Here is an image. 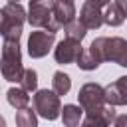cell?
I'll return each instance as SVG.
<instances>
[{
	"label": "cell",
	"instance_id": "obj_13",
	"mask_svg": "<svg viewBox=\"0 0 127 127\" xmlns=\"http://www.w3.org/2000/svg\"><path fill=\"white\" fill-rule=\"evenodd\" d=\"M28 93H30V91H26L22 85H20V87H10V89L6 91V99H8V103H10L12 107L24 109V107L30 105V95H28Z\"/></svg>",
	"mask_w": 127,
	"mask_h": 127
},
{
	"label": "cell",
	"instance_id": "obj_9",
	"mask_svg": "<svg viewBox=\"0 0 127 127\" xmlns=\"http://www.w3.org/2000/svg\"><path fill=\"white\" fill-rule=\"evenodd\" d=\"M79 22L87 28V30H97L101 28V24L105 22L103 20V12H101V6L91 2V0H85L81 10H79Z\"/></svg>",
	"mask_w": 127,
	"mask_h": 127
},
{
	"label": "cell",
	"instance_id": "obj_16",
	"mask_svg": "<svg viewBox=\"0 0 127 127\" xmlns=\"http://www.w3.org/2000/svg\"><path fill=\"white\" fill-rule=\"evenodd\" d=\"M36 109L32 111L30 107L24 109H16V125L18 127H36L38 125V117H36Z\"/></svg>",
	"mask_w": 127,
	"mask_h": 127
},
{
	"label": "cell",
	"instance_id": "obj_14",
	"mask_svg": "<svg viewBox=\"0 0 127 127\" xmlns=\"http://www.w3.org/2000/svg\"><path fill=\"white\" fill-rule=\"evenodd\" d=\"M103 20H105V24H107V26L117 28V26H121V24L125 22V14H123V10L113 2V4H107V6H105Z\"/></svg>",
	"mask_w": 127,
	"mask_h": 127
},
{
	"label": "cell",
	"instance_id": "obj_18",
	"mask_svg": "<svg viewBox=\"0 0 127 127\" xmlns=\"http://www.w3.org/2000/svg\"><path fill=\"white\" fill-rule=\"evenodd\" d=\"M64 32H65V38H73V40H79L81 42L85 38V34H87V28L79 20H73L67 26H64Z\"/></svg>",
	"mask_w": 127,
	"mask_h": 127
},
{
	"label": "cell",
	"instance_id": "obj_24",
	"mask_svg": "<svg viewBox=\"0 0 127 127\" xmlns=\"http://www.w3.org/2000/svg\"><path fill=\"white\" fill-rule=\"evenodd\" d=\"M91 2H95V4H99L101 8H105L107 4H111V0H91Z\"/></svg>",
	"mask_w": 127,
	"mask_h": 127
},
{
	"label": "cell",
	"instance_id": "obj_23",
	"mask_svg": "<svg viewBox=\"0 0 127 127\" xmlns=\"http://www.w3.org/2000/svg\"><path fill=\"white\" fill-rule=\"evenodd\" d=\"M115 4L123 10V14H125V18H127V0H115Z\"/></svg>",
	"mask_w": 127,
	"mask_h": 127
},
{
	"label": "cell",
	"instance_id": "obj_20",
	"mask_svg": "<svg viewBox=\"0 0 127 127\" xmlns=\"http://www.w3.org/2000/svg\"><path fill=\"white\" fill-rule=\"evenodd\" d=\"M20 85H22L26 91H36V89H38V73H36V69L26 67V69H24V75H22V79H20Z\"/></svg>",
	"mask_w": 127,
	"mask_h": 127
},
{
	"label": "cell",
	"instance_id": "obj_2",
	"mask_svg": "<svg viewBox=\"0 0 127 127\" xmlns=\"http://www.w3.org/2000/svg\"><path fill=\"white\" fill-rule=\"evenodd\" d=\"M20 40H4L2 44V77L6 81H18L24 75Z\"/></svg>",
	"mask_w": 127,
	"mask_h": 127
},
{
	"label": "cell",
	"instance_id": "obj_3",
	"mask_svg": "<svg viewBox=\"0 0 127 127\" xmlns=\"http://www.w3.org/2000/svg\"><path fill=\"white\" fill-rule=\"evenodd\" d=\"M56 0H30L28 6V24L34 28H44L50 32H58L60 24L54 18Z\"/></svg>",
	"mask_w": 127,
	"mask_h": 127
},
{
	"label": "cell",
	"instance_id": "obj_7",
	"mask_svg": "<svg viewBox=\"0 0 127 127\" xmlns=\"http://www.w3.org/2000/svg\"><path fill=\"white\" fill-rule=\"evenodd\" d=\"M83 48H81V42L79 40H73V38H65L62 40L56 48H54V60L58 64H75L77 58L81 56Z\"/></svg>",
	"mask_w": 127,
	"mask_h": 127
},
{
	"label": "cell",
	"instance_id": "obj_19",
	"mask_svg": "<svg viewBox=\"0 0 127 127\" xmlns=\"http://www.w3.org/2000/svg\"><path fill=\"white\" fill-rule=\"evenodd\" d=\"M105 101L109 103V105H125L123 103V95H121V89H119V85H117V81H113V83H109V85H105Z\"/></svg>",
	"mask_w": 127,
	"mask_h": 127
},
{
	"label": "cell",
	"instance_id": "obj_22",
	"mask_svg": "<svg viewBox=\"0 0 127 127\" xmlns=\"http://www.w3.org/2000/svg\"><path fill=\"white\" fill-rule=\"evenodd\" d=\"M113 125H117V127H127V115H117L115 121H113Z\"/></svg>",
	"mask_w": 127,
	"mask_h": 127
},
{
	"label": "cell",
	"instance_id": "obj_10",
	"mask_svg": "<svg viewBox=\"0 0 127 127\" xmlns=\"http://www.w3.org/2000/svg\"><path fill=\"white\" fill-rule=\"evenodd\" d=\"M115 105H109V103H105L103 107H99V109H95V111H91V113H85V117H83V125L85 127H105V125H111L113 121H115Z\"/></svg>",
	"mask_w": 127,
	"mask_h": 127
},
{
	"label": "cell",
	"instance_id": "obj_6",
	"mask_svg": "<svg viewBox=\"0 0 127 127\" xmlns=\"http://www.w3.org/2000/svg\"><path fill=\"white\" fill-rule=\"evenodd\" d=\"M54 44H56V32L38 28L28 38V56L34 60H40V58L48 56V52L54 48Z\"/></svg>",
	"mask_w": 127,
	"mask_h": 127
},
{
	"label": "cell",
	"instance_id": "obj_5",
	"mask_svg": "<svg viewBox=\"0 0 127 127\" xmlns=\"http://www.w3.org/2000/svg\"><path fill=\"white\" fill-rule=\"evenodd\" d=\"M77 99H79V105L83 107L85 113H91L99 107H103L107 101H105V87H101L99 83H83L77 91Z\"/></svg>",
	"mask_w": 127,
	"mask_h": 127
},
{
	"label": "cell",
	"instance_id": "obj_21",
	"mask_svg": "<svg viewBox=\"0 0 127 127\" xmlns=\"http://www.w3.org/2000/svg\"><path fill=\"white\" fill-rule=\"evenodd\" d=\"M117 85H119V89H121V95H123V103L127 105V75H121V77L117 79Z\"/></svg>",
	"mask_w": 127,
	"mask_h": 127
},
{
	"label": "cell",
	"instance_id": "obj_12",
	"mask_svg": "<svg viewBox=\"0 0 127 127\" xmlns=\"http://www.w3.org/2000/svg\"><path fill=\"white\" fill-rule=\"evenodd\" d=\"M83 107L81 105H73V103H67L62 107V121L65 127H75L83 121Z\"/></svg>",
	"mask_w": 127,
	"mask_h": 127
},
{
	"label": "cell",
	"instance_id": "obj_17",
	"mask_svg": "<svg viewBox=\"0 0 127 127\" xmlns=\"http://www.w3.org/2000/svg\"><path fill=\"white\" fill-rule=\"evenodd\" d=\"M75 64H77V65H79V69H83V71H93V69H97V67H99V64H101V62H99V60H97L89 50H83Z\"/></svg>",
	"mask_w": 127,
	"mask_h": 127
},
{
	"label": "cell",
	"instance_id": "obj_1",
	"mask_svg": "<svg viewBox=\"0 0 127 127\" xmlns=\"http://www.w3.org/2000/svg\"><path fill=\"white\" fill-rule=\"evenodd\" d=\"M28 12L20 2H6L0 10V34L4 40H20Z\"/></svg>",
	"mask_w": 127,
	"mask_h": 127
},
{
	"label": "cell",
	"instance_id": "obj_8",
	"mask_svg": "<svg viewBox=\"0 0 127 127\" xmlns=\"http://www.w3.org/2000/svg\"><path fill=\"white\" fill-rule=\"evenodd\" d=\"M105 62L127 67V40L123 38H105Z\"/></svg>",
	"mask_w": 127,
	"mask_h": 127
},
{
	"label": "cell",
	"instance_id": "obj_11",
	"mask_svg": "<svg viewBox=\"0 0 127 127\" xmlns=\"http://www.w3.org/2000/svg\"><path fill=\"white\" fill-rule=\"evenodd\" d=\"M54 18L60 24V28L67 26L69 22H73L75 20V4H73V0H56Z\"/></svg>",
	"mask_w": 127,
	"mask_h": 127
},
{
	"label": "cell",
	"instance_id": "obj_25",
	"mask_svg": "<svg viewBox=\"0 0 127 127\" xmlns=\"http://www.w3.org/2000/svg\"><path fill=\"white\" fill-rule=\"evenodd\" d=\"M6 2H20V0H6Z\"/></svg>",
	"mask_w": 127,
	"mask_h": 127
},
{
	"label": "cell",
	"instance_id": "obj_15",
	"mask_svg": "<svg viewBox=\"0 0 127 127\" xmlns=\"http://www.w3.org/2000/svg\"><path fill=\"white\" fill-rule=\"evenodd\" d=\"M52 89L58 93V95H65L69 89H71V79L67 73L64 71H56L52 75Z\"/></svg>",
	"mask_w": 127,
	"mask_h": 127
},
{
	"label": "cell",
	"instance_id": "obj_4",
	"mask_svg": "<svg viewBox=\"0 0 127 127\" xmlns=\"http://www.w3.org/2000/svg\"><path fill=\"white\" fill-rule=\"evenodd\" d=\"M32 101H34V109L38 111V115L48 121H54L62 115L60 95L54 89H36Z\"/></svg>",
	"mask_w": 127,
	"mask_h": 127
}]
</instances>
